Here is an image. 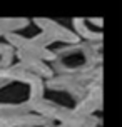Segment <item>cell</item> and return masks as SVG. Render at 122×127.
Masks as SVG:
<instances>
[{
  "label": "cell",
  "instance_id": "obj_1",
  "mask_svg": "<svg viewBox=\"0 0 122 127\" xmlns=\"http://www.w3.org/2000/svg\"><path fill=\"white\" fill-rule=\"evenodd\" d=\"M45 82L17 67L0 72V115L27 114L44 99Z\"/></svg>",
  "mask_w": 122,
  "mask_h": 127
},
{
  "label": "cell",
  "instance_id": "obj_2",
  "mask_svg": "<svg viewBox=\"0 0 122 127\" xmlns=\"http://www.w3.org/2000/svg\"><path fill=\"white\" fill-rule=\"evenodd\" d=\"M102 59V50H97V44L79 42L74 45H65L64 49L54 52V60L50 62L52 72L64 77L82 75L95 69Z\"/></svg>",
  "mask_w": 122,
  "mask_h": 127
},
{
  "label": "cell",
  "instance_id": "obj_3",
  "mask_svg": "<svg viewBox=\"0 0 122 127\" xmlns=\"http://www.w3.org/2000/svg\"><path fill=\"white\" fill-rule=\"evenodd\" d=\"M35 25L40 29V33L32 40L35 44L42 45L44 49H49L54 44H65V45H74L79 44L80 40L69 27L62 25L60 22H55L47 17H35L33 19Z\"/></svg>",
  "mask_w": 122,
  "mask_h": 127
},
{
  "label": "cell",
  "instance_id": "obj_4",
  "mask_svg": "<svg viewBox=\"0 0 122 127\" xmlns=\"http://www.w3.org/2000/svg\"><path fill=\"white\" fill-rule=\"evenodd\" d=\"M74 33L80 42L102 44L104 38V19L102 17H74L72 19Z\"/></svg>",
  "mask_w": 122,
  "mask_h": 127
},
{
  "label": "cell",
  "instance_id": "obj_5",
  "mask_svg": "<svg viewBox=\"0 0 122 127\" xmlns=\"http://www.w3.org/2000/svg\"><path fill=\"white\" fill-rule=\"evenodd\" d=\"M30 25V20L25 17H19V19H0V37L3 35H10L17 30H24Z\"/></svg>",
  "mask_w": 122,
  "mask_h": 127
},
{
  "label": "cell",
  "instance_id": "obj_6",
  "mask_svg": "<svg viewBox=\"0 0 122 127\" xmlns=\"http://www.w3.org/2000/svg\"><path fill=\"white\" fill-rule=\"evenodd\" d=\"M15 64V50L7 42H0V72H5Z\"/></svg>",
  "mask_w": 122,
  "mask_h": 127
},
{
  "label": "cell",
  "instance_id": "obj_7",
  "mask_svg": "<svg viewBox=\"0 0 122 127\" xmlns=\"http://www.w3.org/2000/svg\"><path fill=\"white\" fill-rule=\"evenodd\" d=\"M52 127H97V119L94 115H84L75 121L64 122V124H54Z\"/></svg>",
  "mask_w": 122,
  "mask_h": 127
}]
</instances>
